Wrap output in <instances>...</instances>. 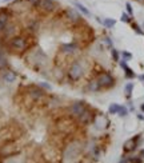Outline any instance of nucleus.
Returning a JSON list of instances; mask_svg holds the SVG:
<instances>
[{
  "label": "nucleus",
  "mask_w": 144,
  "mask_h": 163,
  "mask_svg": "<svg viewBox=\"0 0 144 163\" xmlns=\"http://www.w3.org/2000/svg\"><path fill=\"white\" fill-rule=\"evenodd\" d=\"M80 150H81V147H80V143L79 142H73L72 144H69L68 147H66V150H64V152H63V158H64V161H72V159H75L76 156L80 154Z\"/></svg>",
  "instance_id": "f257e3e1"
},
{
  "label": "nucleus",
  "mask_w": 144,
  "mask_h": 163,
  "mask_svg": "<svg viewBox=\"0 0 144 163\" xmlns=\"http://www.w3.org/2000/svg\"><path fill=\"white\" fill-rule=\"evenodd\" d=\"M10 47H11V50H14L16 52L24 51L27 48V40L23 38V36H15V38L11 39Z\"/></svg>",
  "instance_id": "f03ea898"
},
{
  "label": "nucleus",
  "mask_w": 144,
  "mask_h": 163,
  "mask_svg": "<svg viewBox=\"0 0 144 163\" xmlns=\"http://www.w3.org/2000/svg\"><path fill=\"white\" fill-rule=\"evenodd\" d=\"M96 80L99 82L100 87H104V88L112 87V86L115 84V79H113V76L111 75V74H108V72H103V74H100V75L97 76Z\"/></svg>",
  "instance_id": "7ed1b4c3"
},
{
  "label": "nucleus",
  "mask_w": 144,
  "mask_h": 163,
  "mask_svg": "<svg viewBox=\"0 0 144 163\" xmlns=\"http://www.w3.org/2000/svg\"><path fill=\"white\" fill-rule=\"evenodd\" d=\"M83 72H84V70H83L81 64L79 63V61H75V63L71 66V68H69L68 75L72 80H79V79L83 76Z\"/></svg>",
  "instance_id": "20e7f679"
},
{
  "label": "nucleus",
  "mask_w": 144,
  "mask_h": 163,
  "mask_svg": "<svg viewBox=\"0 0 144 163\" xmlns=\"http://www.w3.org/2000/svg\"><path fill=\"white\" fill-rule=\"evenodd\" d=\"M140 136H142V135H136V136L132 138V139H128L127 142L124 143V146H123L124 151L125 152H132V151H135V150H136V147H137V142H139Z\"/></svg>",
  "instance_id": "39448f33"
},
{
  "label": "nucleus",
  "mask_w": 144,
  "mask_h": 163,
  "mask_svg": "<svg viewBox=\"0 0 144 163\" xmlns=\"http://www.w3.org/2000/svg\"><path fill=\"white\" fill-rule=\"evenodd\" d=\"M84 111H85V104L83 102H76L71 107V114L73 116H76V118H79Z\"/></svg>",
  "instance_id": "423d86ee"
},
{
  "label": "nucleus",
  "mask_w": 144,
  "mask_h": 163,
  "mask_svg": "<svg viewBox=\"0 0 144 163\" xmlns=\"http://www.w3.org/2000/svg\"><path fill=\"white\" fill-rule=\"evenodd\" d=\"M38 5L45 12H52V11H55V8H56V4H55L54 0H40Z\"/></svg>",
  "instance_id": "0eeeda50"
},
{
  "label": "nucleus",
  "mask_w": 144,
  "mask_h": 163,
  "mask_svg": "<svg viewBox=\"0 0 144 163\" xmlns=\"http://www.w3.org/2000/svg\"><path fill=\"white\" fill-rule=\"evenodd\" d=\"M29 96H31L33 100H40L45 96V92L40 88V86H39V87H32L31 90H29Z\"/></svg>",
  "instance_id": "6e6552de"
},
{
  "label": "nucleus",
  "mask_w": 144,
  "mask_h": 163,
  "mask_svg": "<svg viewBox=\"0 0 144 163\" xmlns=\"http://www.w3.org/2000/svg\"><path fill=\"white\" fill-rule=\"evenodd\" d=\"M92 118H93L92 112H91V111H88V110L85 108V111L83 112L80 116H79V122L83 123V124H88V123H91V122H92Z\"/></svg>",
  "instance_id": "1a4fd4ad"
},
{
  "label": "nucleus",
  "mask_w": 144,
  "mask_h": 163,
  "mask_svg": "<svg viewBox=\"0 0 144 163\" xmlns=\"http://www.w3.org/2000/svg\"><path fill=\"white\" fill-rule=\"evenodd\" d=\"M120 63V66H121V68L124 70V72H125V78H128V79H133L135 76V72H133V70H131L130 67L127 66V63H125V60H121V61H119Z\"/></svg>",
  "instance_id": "9d476101"
},
{
  "label": "nucleus",
  "mask_w": 144,
  "mask_h": 163,
  "mask_svg": "<svg viewBox=\"0 0 144 163\" xmlns=\"http://www.w3.org/2000/svg\"><path fill=\"white\" fill-rule=\"evenodd\" d=\"M15 146L14 144H7V146H3L2 149H0V154H2L3 156H10L12 154H15Z\"/></svg>",
  "instance_id": "9b49d317"
},
{
  "label": "nucleus",
  "mask_w": 144,
  "mask_h": 163,
  "mask_svg": "<svg viewBox=\"0 0 144 163\" xmlns=\"http://www.w3.org/2000/svg\"><path fill=\"white\" fill-rule=\"evenodd\" d=\"M76 48H78V45H76L75 43H68V44H62L60 50H62L64 54H73V52L76 51Z\"/></svg>",
  "instance_id": "f8f14e48"
},
{
  "label": "nucleus",
  "mask_w": 144,
  "mask_h": 163,
  "mask_svg": "<svg viewBox=\"0 0 144 163\" xmlns=\"http://www.w3.org/2000/svg\"><path fill=\"white\" fill-rule=\"evenodd\" d=\"M67 19H68L69 21H72V23H76V21H79L80 16H79V14L75 10L69 8V10H67Z\"/></svg>",
  "instance_id": "ddd939ff"
},
{
  "label": "nucleus",
  "mask_w": 144,
  "mask_h": 163,
  "mask_svg": "<svg viewBox=\"0 0 144 163\" xmlns=\"http://www.w3.org/2000/svg\"><path fill=\"white\" fill-rule=\"evenodd\" d=\"M3 79H4L7 83H14L16 80V74L14 71H5L4 75H3Z\"/></svg>",
  "instance_id": "4468645a"
},
{
  "label": "nucleus",
  "mask_w": 144,
  "mask_h": 163,
  "mask_svg": "<svg viewBox=\"0 0 144 163\" xmlns=\"http://www.w3.org/2000/svg\"><path fill=\"white\" fill-rule=\"evenodd\" d=\"M132 91H133V83H127L124 87V94L128 99H130L131 95H132Z\"/></svg>",
  "instance_id": "2eb2a0df"
},
{
  "label": "nucleus",
  "mask_w": 144,
  "mask_h": 163,
  "mask_svg": "<svg viewBox=\"0 0 144 163\" xmlns=\"http://www.w3.org/2000/svg\"><path fill=\"white\" fill-rule=\"evenodd\" d=\"M3 31H4L5 36H12L16 30H15V26H14V24H8V26L4 27V30H3Z\"/></svg>",
  "instance_id": "dca6fc26"
},
{
  "label": "nucleus",
  "mask_w": 144,
  "mask_h": 163,
  "mask_svg": "<svg viewBox=\"0 0 144 163\" xmlns=\"http://www.w3.org/2000/svg\"><path fill=\"white\" fill-rule=\"evenodd\" d=\"M100 88H102V87H100V84H99V82H97V80H92L90 84H88V90H90V91L95 92V91H99Z\"/></svg>",
  "instance_id": "f3484780"
},
{
  "label": "nucleus",
  "mask_w": 144,
  "mask_h": 163,
  "mask_svg": "<svg viewBox=\"0 0 144 163\" xmlns=\"http://www.w3.org/2000/svg\"><path fill=\"white\" fill-rule=\"evenodd\" d=\"M102 23H103L104 27H107V28H112V27H115L116 20L115 19H109V17H108V19H104Z\"/></svg>",
  "instance_id": "a211bd4d"
},
{
  "label": "nucleus",
  "mask_w": 144,
  "mask_h": 163,
  "mask_svg": "<svg viewBox=\"0 0 144 163\" xmlns=\"http://www.w3.org/2000/svg\"><path fill=\"white\" fill-rule=\"evenodd\" d=\"M75 7H76V8H79V11L83 12V15H85V16H90V15H91V12L88 11L83 4H80V3H75Z\"/></svg>",
  "instance_id": "6ab92c4d"
},
{
  "label": "nucleus",
  "mask_w": 144,
  "mask_h": 163,
  "mask_svg": "<svg viewBox=\"0 0 144 163\" xmlns=\"http://www.w3.org/2000/svg\"><path fill=\"white\" fill-rule=\"evenodd\" d=\"M119 108H120V106H119V104H116V103H112L111 106H109V108H108V112L111 114V115H115V114H118Z\"/></svg>",
  "instance_id": "aec40b11"
},
{
  "label": "nucleus",
  "mask_w": 144,
  "mask_h": 163,
  "mask_svg": "<svg viewBox=\"0 0 144 163\" xmlns=\"http://www.w3.org/2000/svg\"><path fill=\"white\" fill-rule=\"evenodd\" d=\"M131 26H132V28H133V31L137 33V35H144V31L140 28V26H137L136 23H131Z\"/></svg>",
  "instance_id": "412c9836"
},
{
  "label": "nucleus",
  "mask_w": 144,
  "mask_h": 163,
  "mask_svg": "<svg viewBox=\"0 0 144 163\" xmlns=\"http://www.w3.org/2000/svg\"><path fill=\"white\" fill-rule=\"evenodd\" d=\"M118 114H119V116H121V118H124V116H127V115H128V110L125 108L124 106H120V108H119Z\"/></svg>",
  "instance_id": "4be33fe9"
},
{
  "label": "nucleus",
  "mask_w": 144,
  "mask_h": 163,
  "mask_svg": "<svg viewBox=\"0 0 144 163\" xmlns=\"http://www.w3.org/2000/svg\"><path fill=\"white\" fill-rule=\"evenodd\" d=\"M0 20L4 21L5 24H8V20H10V15L5 14V12H2V14H0Z\"/></svg>",
  "instance_id": "5701e85b"
},
{
  "label": "nucleus",
  "mask_w": 144,
  "mask_h": 163,
  "mask_svg": "<svg viewBox=\"0 0 144 163\" xmlns=\"http://www.w3.org/2000/svg\"><path fill=\"white\" fill-rule=\"evenodd\" d=\"M121 56H123V59H124L125 61L132 59V54H131V52H127V51H123V52H121Z\"/></svg>",
  "instance_id": "b1692460"
},
{
  "label": "nucleus",
  "mask_w": 144,
  "mask_h": 163,
  "mask_svg": "<svg viewBox=\"0 0 144 163\" xmlns=\"http://www.w3.org/2000/svg\"><path fill=\"white\" fill-rule=\"evenodd\" d=\"M131 17H132V16H130V15H128V14H125V12H124V14L123 15H121V21H123V23H131Z\"/></svg>",
  "instance_id": "393cba45"
},
{
  "label": "nucleus",
  "mask_w": 144,
  "mask_h": 163,
  "mask_svg": "<svg viewBox=\"0 0 144 163\" xmlns=\"http://www.w3.org/2000/svg\"><path fill=\"white\" fill-rule=\"evenodd\" d=\"M111 54H112V59L115 61H119V51L113 48V50L111 51Z\"/></svg>",
  "instance_id": "a878e982"
},
{
  "label": "nucleus",
  "mask_w": 144,
  "mask_h": 163,
  "mask_svg": "<svg viewBox=\"0 0 144 163\" xmlns=\"http://www.w3.org/2000/svg\"><path fill=\"white\" fill-rule=\"evenodd\" d=\"M5 66H7V59L0 54V68H3V67H5Z\"/></svg>",
  "instance_id": "bb28decb"
},
{
  "label": "nucleus",
  "mask_w": 144,
  "mask_h": 163,
  "mask_svg": "<svg viewBox=\"0 0 144 163\" xmlns=\"http://www.w3.org/2000/svg\"><path fill=\"white\" fill-rule=\"evenodd\" d=\"M125 8H127V12H128V15H130V16H132V15H133V11H132V5H131L130 3H127V4H125Z\"/></svg>",
  "instance_id": "cd10ccee"
},
{
  "label": "nucleus",
  "mask_w": 144,
  "mask_h": 163,
  "mask_svg": "<svg viewBox=\"0 0 144 163\" xmlns=\"http://www.w3.org/2000/svg\"><path fill=\"white\" fill-rule=\"evenodd\" d=\"M40 87H43V88H45V90H51V86L50 84H47V83H40Z\"/></svg>",
  "instance_id": "c85d7f7f"
},
{
  "label": "nucleus",
  "mask_w": 144,
  "mask_h": 163,
  "mask_svg": "<svg viewBox=\"0 0 144 163\" xmlns=\"http://www.w3.org/2000/svg\"><path fill=\"white\" fill-rule=\"evenodd\" d=\"M5 26H7V24H5L4 21H2V20H0V31H3V30H4V27H5Z\"/></svg>",
  "instance_id": "c756f323"
},
{
  "label": "nucleus",
  "mask_w": 144,
  "mask_h": 163,
  "mask_svg": "<svg viewBox=\"0 0 144 163\" xmlns=\"http://www.w3.org/2000/svg\"><path fill=\"white\" fill-rule=\"evenodd\" d=\"M29 3H32V4H39V2H40V0H28Z\"/></svg>",
  "instance_id": "7c9ffc66"
},
{
  "label": "nucleus",
  "mask_w": 144,
  "mask_h": 163,
  "mask_svg": "<svg viewBox=\"0 0 144 163\" xmlns=\"http://www.w3.org/2000/svg\"><path fill=\"white\" fill-rule=\"evenodd\" d=\"M106 42H107V44L108 45H112V42H111V39L109 38H106Z\"/></svg>",
  "instance_id": "2f4dec72"
},
{
  "label": "nucleus",
  "mask_w": 144,
  "mask_h": 163,
  "mask_svg": "<svg viewBox=\"0 0 144 163\" xmlns=\"http://www.w3.org/2000/svg\"><path fill=\"white\" fill-rule=\"evenodd\" d=\"M137 119H140V121H144V115H142V114H139V115H137Z\"/></svg>",
  "instance_id": "473e14b6"
},
{
  "label": "nucleus",
  "mask_w": 144,
  "mask_h": 163,
  "mask_svg": "<svg viewBox=\"0 0 144 163\" xmlns=\"http://www.w3.org/2000/svg\"><path fill=\"white\" fill-rule=\"evenodd\" d=\"M139 79H140V82H144V74H143V75H140V76H139Z\"/></svg>",
  "instance_id": "72a5a7b5"
},
{
  "label": "nucleus",
  "mask_w": 144,
  "mask_h": 163,
  "mask_svg": "<svg viewBox=\"0 0 144 163\" xmlns=\"http://www.w3.org/2000/svg\"><path fill=\"white\" fill-rule=\"evenodd\" d=\"M140 110H142V112H144V103L140 104Z\"/></svg>",
  "instance_id": "f704fd0d"
},
{
  "label": "nucleus",
  "mask_w": 144,
  "mask_h": 163,
  "mask_svg": "<svg viewBox=\"0 0 144 163\" xmlns=\"http://www.w3.org/2000/svg\"><path fill=\"white\" fill-rule=\"evenodd\" d=\"M136 2H139V3H142V4H144V0H136Z\"/></svg>",
  "instance_id": "c9c22d12"
},
{
  "label": "nucleus",
  "mask_w": 144,
  "mask_h": 163,
  "mask_svg": "<svg viewBox=\"0 0 144 163\" xmlns=\"http://www.w3.org/2000/svg\"><path fill=\"white\" fill-rule=\"evenodd\" d=\"M7 2H11V0H3V3H7Z\"/></svg>",
  "instance_id": "e433bc0d"
},
{
  "label": "nucleus",
  "mask_w": 144,
  "mask_h": 163,
  "mask_svg": "<svg viewBox=\"0 0 144 163\" xmlns=\"http://www.w3.org/2000/svg\"><path fill=\"white\" fill-rule=\"evenodd\" d=\"M142 156H144V150H142Z\"/></svg>",
  "instance_id": "4c0bfd02"
},
{
  "label": "nucleus",
  "mask_w": 144,
  "mask_h": 163,
  "mask_svg": "<svg viewBox=\"0 0 144 163\" xmlns=\"http://www.w3.org/2000/svg\"><path fill=\"white\" fill-rule=\"evenodd\" d=\"M143 28H144V24H143Z\"/></svg>",
  "instance_id": "58836bf2"
}]
</instances>
